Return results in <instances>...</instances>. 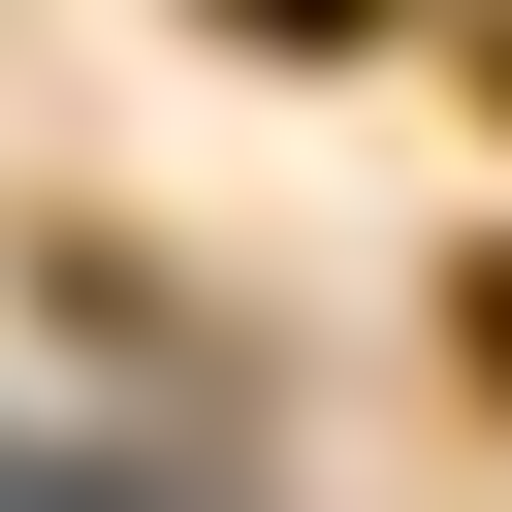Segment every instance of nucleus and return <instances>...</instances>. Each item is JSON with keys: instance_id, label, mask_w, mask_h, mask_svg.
I'll use <instances>...</instances> for the list:
<instances>
[{"instance_id": "obj_1", "label": "nucleus", "mask_w": 512, "mask_h": 512, "mask_svg": "<svg viewBox=\"0 0 512 512\" xmlns=\"http://www.w3.org/2000/svg\"><path fill=\"white\" fill-rule=\"evenodd\" d=\"M448 352H480V384H512V256H480V320H448Z\"/></svg>"}]
</instances>
